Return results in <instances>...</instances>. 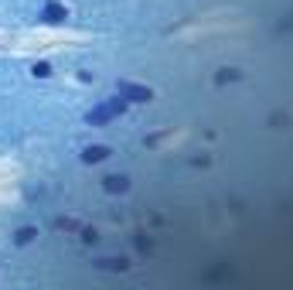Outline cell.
Returning a JSON list of instances; mask_svg holds the SVG:
<instances>
[{"label": "cell", "mask_w": 293, "mask_h": 290, "mask_svg": "<svg viewBox=\"0 0 293 290\" xmlns=\"http://www.w3.org/2000/svg\"><path fill=\"white\" fill-rule=\"evenodd\" d=\"M120 96H123V99H133V103H144V99H150V89H144V85H130V82H120Z\"/></svg>", "instance_id": "cell-1"}, {"label": "cell", "mask_w": 293, "mask_h": 290, "mask_svg": "<svg viewBox=\"0 0 293 290\" xmlns=\"http://www.w3.org/2000/svg\"><path fill=\"white\" fill-rule=\"evenodd\" d=\"M123 109V96L116 99V103H109V106H102V109H96V113H89V123H102V120H109L113 113H120Z\"/></svg>", "instance_id": "cell-2"}, {"label": "cell", "mask_w": 293, "mask_h": 290, "mask_svg": "<svg viewBox=\"0 0 293 290\" xmlns=\"http://www.w3.org/2000/svg\"><path fill=\"white\" fill-rule=\"evenodd\" d=\"M45 21H51V24L65 21V7H62V3H48V7H45Z\"/></svg>", "instance_id": "cell-3"}, {"label": "cell", "mask_w": 293, "mask_h": 290, "mask_svg": "<svg viewBox=\"0 0 293 290\" xmlns=\"http://www.w3.org/2000/svg\"><path fill=\"white\" fill-rule=\"evenodd\" d=\"M82 157H85L89 164H99V160H106V157H109V150H106V147H85V154H82Z\"/></svg>", "instance_id": "cell-4"}, {"label": "cell", "mask_w": 293, "mask_h": 290, "mask_svg": "<svg viewBox=\"0 0 293 290\" xmlns=\"http://www.w3.org/2000/svg\"><path fill=\"white\" fill-rule=\"evenodd\" d=\"M106 188H109V191H126V178L113 174V178H106Z\"/></svg>", "instance_id": "cell-5"}, {"label": "cell", "mask_w": 293, "mask_h": 290, "mask_svg": "<svg viewBox=\"0 0 293 290\" xmlns=\"http://www.w3.org/2000/svg\"><path fill=\"white\" fill-rule=\"evenodd\" d=\"M31 239H34V229H21L17 232V242H31Z\"/></svg>", "instance_id": "cell-6"}]
</instances>
